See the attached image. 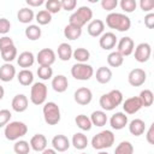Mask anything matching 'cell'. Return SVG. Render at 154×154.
I'll list each match as a JSON object with an SVG mask.
<instances>
[{"label":"cell","mask_w":154,"mask_h":154,"mask_svg":"<svg viewBox=\"0 0 154 154\" xmlns=\"http://www.w3.org/2000/svg\"><path fill=\"white\" fill-rule=\"evenodd\" d=\"M146 79H147V73L144 70L140 67L132 69L128 75V82L132 87H141L146 82Z\"/></svg>","instance_id":"11"},{"label":"cell","mask_w":154,"mask_h":154,"mask_svg":"<svg viewBox=\"0 0 154 154\" xmlns=\"http://www.w3.org/2000/svg\"><path fill=\"white\" fill-rule=\"evenodd\" d=\"M17 63L20 67L23 69H29L34 65L35 63V55L31 52H22L19 55H17Z\"/></svg>","instance_id":"23"},{"label":"cell","mask_w":154,"mask_h":154,"mask_svg":"<svg viewBox=\"0 0 154 154\" xmlns=\"http://www.w3.org/2000/svg\"><path fill=\"white\" fill-rule=\"evenodd\" d=\"M75 123H76V125H77L81 130H83V131H89V130L91 129V126H93V124H91V122H90V118L87 117L85 114H78V116L75 118Z\"/></svg>","instance_id":"35"},{"label":"cell","mask_w":154,"mask_h":154,"mask_svg":"<svg viewBox=\"0 0 154 154\" xmlns=\"http://www.w3.org/2000/svg\"><path fill=\"white\" fill-rule=\"evenodd\" d=\"M17 19L23 24H29L35 19V13L30 7H23L18 11Z\"/></svg>","instance_id":"27"},{"label":"cell","mask_w":154,"mask_h":154,"mask_svg":"<svg viewBox=\"0 0 154 154\" xmlns=\"http://www.w3.org/2000/svg\"><path fill=\"white\" fill-rule=\"evenodd\" d=\"M26 38H29L30 41H36L41 37L42 35V30L40 28V25H36V24H29L26 28H25V31H24Z\"/></svg>","instance_id":"31"},{"label":"cell","mask_w":154,"mask_h":154,"mask_svg":"<svg viewBox=\"0 0 154 154\" xmlns=\"http://www.w3.org/2000/svg\"><path fill=\"white\" fill-rule=\"evenodd\" d=\"M47 93H48V90H47V85L45 83L35 82V83H32L31 89H30V101L36 106L43 105L47 99Z\"/></svg>","instance_id":"8"},{"label":"cell","mask_w":154,"mask_h":154,"mask_svg":"<svg viewBox=\"0 0 154 154\" xmlns=\"http://www.w3.org/2000/svg\"><path fill=\"white\" fill-rule=\"evenodd\" d=\"M73 99H75V101H76L78 105H81V106H87V105H89V103L91 102V100H93V93H91V90H90L89 88H87V87H81V88H78V89L75 91Z\"/></svg>","instance_id":"13"},{"label":"cell","mask_w":154,"mask_h":154,"mask_svg":"<svg viewBox=\"0 0 154 154\" xmlns=\"http://www.w3.org/2000/svg\"><path fill=\"white\" fill-rule=\"evenodd\" d=\"M69 81L64 75H57L52 78V88L57 93H64L67 90Z\"/></svg>","instance_id":"22"},{"label":"cell","mask_w":154,"mask_h":154,"mask_svg":"<svg viewBox=\"0 0 154 154\" xmlns=\"http://www.w3.org/2000/svg\"><path fill=\"white\" fill-rule=\"evenodd\" d=\"M123 63H124V57L117 51L111 52L107 55V64L111 67H119V66L123 65Z\"/></svg>","instance_id":"34"},{"label":"cell","mask_w":154,"mask_h":154,"mask_svg":"<svg viewBox=\"0 0 154 154\" xmlns=\"http://www.w3.org/2000/svg\"><path fill=\"white\" fill-rule=\"evenodd\" d=\"M71 144H72L76 149L83 150V149H85L87 146H88V138H87V136H85L83 132H76V134L72 136Z\"/></svg>","instance_id":"30"},{"label":"cell","mask_w":154,"mask_h":154,"mask_svg":"<svg viewBox=\"0 0 154 154\" xmlns=\"http://www.w3.org/2000/svg\"><path fill=\"white\" fill-rule=\"evenodd\" d=\"M30 149L31 148H30L29 142L24 140H17L13 144V150L16 154H29Z\"/></svg>","instance_id":"38"},{"label":"cell","mask_w":154,"mask_h":154,"mask_svg":"<svg viewBox=\"0 0 154 154\" xmlns=\"http://www.w3.org/2000/svg\"><path fill=\"white\" fill-rule=\"evenodd\" d=\"M140 7L143 12H150L154 8V1L153 0H141L140 1Z\"/></svg>","instance_id":"47"},{"label":"cell","mask_w":154,"mask_h":154,"mask_svg":"<svg viewBox=\"0 0 154 154\" xmlns=\"http://www.w3.org/2000/svg\"><path fill=\"white\" fill-rule=\"evenodd\" d=\"M87 31L91 37H100L105 31V23L101 19H91L88 23Z\"/></svg>","instance_id":"17"},{"label":"cell","mask_w":154,"mask_h":154,"mask_svg":"<svg viewBox=\"0 0 154 154\" xmlns=\"http://www.w3.org/2000/svg\"><path fill=\"white\" fill-rule=\"evenodd\" d=\"M0 53H1V58L4 59L5 63H11V61H13V60L17 58V54H18V53H17V48H16L14 45L4 48Z\"/></svg>","instance_id":"36"},{"label":"cell","mask_w":154,"mask_h":154,"mask_svg":"<svg viewBox=\"0 0 154 154\" xmlns=\"http://www.w3.org/2000/svg\"><path fill=\"white\" fill-rule=\"evenodd\" d=\"M16 76V67L11 63H5L0 66V81L11 82Z\"/></svg>","instance_id":"21"},{"label":"cell","mask_w":154,"mask_h":154,"mask_svg":"<svg viewBox=\"0 0 154 154\" xmlns=\"http://www.w3.org/2000/svg\"><path fill=\"white\" fill-rule=\"evenodd\" d=\"M57 53H58V58L63 61H69L71 58H72V53H73V49L72 47L67 43V42H63L58 46V49H57Z\"/></svg>","instance_id":"24"},{"label":"cell","mask_w":154,"mask_h":154,"mask_svg":"<svg viewBox=\"0 0 154 154\" xmlns=\"http://www.w3.org/2000/svg\"><path fill=\"white\" fill-rule=\"evenodd\" d=\"M96 81L101 84H107L111 79H112V71L109 67H106V66H100L97 70H96Z\"/></svg>","instance_id":"28"},{"label":"cell","mask_w":154,"mask_h":154,"mask_svg":"<svg viewBox=\"0 0 154 154\" xmlns=\"http://www.w3.org/2000/svg\"><path fill=\"white\" fill-rule=\"evenodd\" d=\"M129 123L128 116L123 112H116L111 118H109V125L114 130H122L124 129Z\"/></svg>","instance_id":"16"},{"label":"cell","mask_w":154,"mask_h":154,"mask_svg":"<svg viewBox=\"0 0 154 154\" xmlns=\"http://www.w3.org/2000/svg\"><path fill=\"white\" fill-rule=\"evenodd\" d=\"M118 6L117 0H102L101 1V7L106 11H113Z\"/></svg>","instance_id":"45"},{"label":"cell","mask_w":154,"mask_h":154,"mask_svg":"<svg viewBox=\"0 0 154 154\" xmlns=\"http://www.w3.org/2000/svg\"><path fill=\"white\" fill-rule=\"evenodd\" d=\"M60 2H61V10H65V11H72L77 6L76 0H63Z\"/></svg>","instance_id":"48"},{"label":"cell","mask_w":154,"mask_h":154,"mask_svg":"<svg viewBox=\"0 0 154 154\" xmlns=\"http://www.w3.org/2000/svg\"><path fill=\"white\" fill-rule=\"evenodd\" d=\"M25 2H26V5H29V7H38L45 4L43 0H26Z\"/></svg>","instance_id":"52"},{"label":"cell","mask_w":154,"mask_h":154,"mask_svg":"<svg viewBox=\"0 0 154 154\" xmlns=\"http://www.w3.org/2000/svg\"><path fill=\"white\" fill-rule=\"evenodd\" d=\"M144 130H146V124L140 118H136V119H134V120H131L129 123V131L134 136H141V135H143Z\"/></svg>","instance_id":"25"},{"label":"cell","mask_w":154,"mask_h":154,"mask_svg":"<svg viewBox=\"0 0 154 154\" xmlns=\"http://www.w3.org/2000/svg\"><path fill=\"white\" fill-rule=\"evenodd\" d=\"M52 146H53V149L58 153V152H66L71 143H70V140L65 136V135H55L53 138H52Z\"/></svg>","instance_id":"19"},{"label":"cell","mask_w":154,"mask_h":154,"mask_svg":"<svg viewBox=\"0 0 154 154\" xmlns=\"http://www.w3.org/2000/svg\"><path fill=\"white\" fill-rule=\"evenodd\" d=\"M11 29V23L7 18H0V34L6 35Z\"/></svg>","instance_id":"46"},{"label":"cell","mask_w":154,"mask_h":154,"mask_svg":"<svg viewBox=\"0 0 154 154\" xmlns=\"http://www.w3.org/2000/svg\"><path fill=\"white\" fill-rule=\"evenodd\" d=\"M97 154H109V153H107V152H105V150H100Z\"/></svg>","instance_id":"55"},{"label":"cell","mask_w":154,"mask_h":154,"mask_svg":"<svg viewBox=\"0 0 154 154\" xmlns=\"http://www.w3.org/2000/svg\"><path fill=\"white\" fill-rule=\"evenodd\" d=\"M11 117H12V114H11L10 109H6V108L0 109V128L6 126L10 123Z\"/></svg>","instance_id":"44"},{"label":"cell","mask_w":154,"mask_h":154,"mask_svg":"<svg viewBox=\"0 0 154 154\" xmlns=\"http://www.w3.org/2000/svg\"><path fill=\"white\" fill-rule=\"evenodd\" d=\"M42 154H57V152L53 148H46L43 152H41Z\"/></svg>","instance_id":"53"},{"label":"cell","mask_w":154,"mask_h":154,"mask_svg":"<svg viewBox=\"0 0 154 154\" xmlns=\"http://www.w3.org/2000/svg\"><path fill=\"white\" fill-rule=\"evenodd\" d=\"M117 48H118L117 52H119L123 57H129L134 53V49H135L134 40L129 36H124L117 42Z\"/></svg>","instance_id":"12"},{"label":"cell","mask_w":154,"mask_h":154,"mask_svg":"<svg viewBox=\"0 0 154 154\" xmlns=\"http://www.w3.org/2000/svg\"><path fill=\"white\" fill-rule=\"evenodd\" d=\"M142 108V102L138 96H131L128 97L125 101H123V109L125 114H135Z\"/></svg>","instance_id":"14"},{"label":"cell","mask_w":154,"mask_h":154,"mask_svg":"<svg viewBox=\"0 0 154 154\" xmlns=\"http://www.w3.org/2000/svg\"><path fill=\"white\" fill-rule=\"evenodd\" d=\"M116 141L114 134L111 130H102L91 138V146L96 150H103L113 146Z\"/></svg>","instance_id":"5"},{"label":"cell","mask_w":154,"mask_h":154,"mask_svg":"<svg viewBox=\"0 0 154 154\" xmlns=\"http://www.w3.org/2000/svg\"><path fill=\"white\" fill-rule=\"evenodd\" d=\"M93 18V10L88 6L78 7L69 18V24L76 25L78 28H83L87 23H89Z\"/></svg>","instance_id":"4"},{"label":"cell","mask_w":154,"mask_h":154,"mask_svg":"<svg viewBox=\"0 0 154 154\" xmlns=\"http://www.w3.org/2000/svg\"><path fill=\"white\" fill-rule=\"evenodd\" d=\"M81 154H87V153H81Z\"/></svg>","instance_id":"56"},{"label":"cell","mask_w":154,"mask_h":154,"mask_svg":"<svg viewBox=\"0 0 154 154\" xmlns=\"http://www.w3.org/2000/svg\"><path fill=\"white\" fill-rule=\"evenodd\" d=\"M120 8L126 12V13H131L136 10V6H137V2L135 0H122L120 1Z\"/></svg>","instance_id":"43"},{"label":"cell","mask_w":154,"mask_h":154,"mask_svg":"<svg viewBox=\"0 0 154 154\" xmlns=\"http://www.w3.org/2000/svg\"><path fill=\"white\" fill-rule=\"evenodd\" d=\"M146 138H147V142L149 144H154V124H152L147 131V135H146Z\"/></svg>","instance_id":"51"},{"label":"cell","mask_w":154,"mask_h":154,"mask_svg":"<svg viewBox=\"0 0 154 154\" xmlns=\"http://www.w3.org/2000/svg\"><path fill=\"white\" fill-rule=\"evenodd\" d=\"M28 105H29V100L24 94H17L11 102L12 109L17 113H22L25 112L28 109Z\"/></svg>","instance_id":"18"},{"label":"cell","mask_w":154,"mask_h":154,"mask_svg":"<svg viewBox=\"0 0 154 154\" xmlns=\"http://www.w3.org/2000/svg\"><path fill=\"white\" fill-rule=\"evenodd\" d=\"M12 45H14V43H13V40H12L10 36H2V37H0V52H1L4 48L10 47V46H12Z\"/></svg>","instance_id":"49"},{"label":"cell","mask_w":154,"mask_h":154,"mask_svg":"<svg viewBox=\"0 0 154 154\" xmlns=\"http://www.w3.org/2000/svg\"><path fill=\"white\" fill-rule=\"evenodd\" d=\"M46 6V11H48L51 14L53 13H58L61 10V2L60 0H48L45 2Z\"/></svg>","instance_id":"41"},{"label":"cell","mask_w":154,"mask_h":154,"mask_svg":"<svg viewBox=\"0 0 154 154\" xmlns=\"http://www.w3.org/2000/svg\"><path fill=\"white\" fill-rule=\"evenodd\" d=\"M26 132H28V125L19 120L10 122L4 130V135L8 141H17L20 137L25 136Z\"/></svg>","instance_id":"3"},{"label":"cell","mask_w":154,"mask_h":154,"mask_svg":"<svg viewBox=\"0 0 154 154\" xmlns=\"http://www.w3.org/2000/svg\"><path fill=\"white\" fill-rule=\"evenodd\" d=\"M140 100L142 102V107H149L153 105V101H154V95H153V91L149 90V89H144L140 93Z\"/></svg>","instance_id":"37"},{"label":"cell","mask_w":154,"mask_h":154,"mask_svg":"<svg viewBox=\"0 0 154 154\" xmlns=\"http://www.w3.org/2000/svg\"><path fill=\"white\" fill-rule=\"evenodd\" d=\"M134 55L136 61L138 63H146L149 60L150 55H152V47L149 43L147 42H142L140 45L136 46V48L134 49Z\"/></svg>","instance_id":"10"},{"label":"cell","mask_w":154,"mask_h":154,"mask_svg":"<svg viewBox=\"0 0 154 154\" xmlns=\"http://www.w3.org/2000/svg\"><path fill=\"white\" fill-rule=\"evenodd\" d=\"M82 35V29L76 26V25H72V24H67L65 28H64V36L67 38V40H77Z\"/></svg>","instance_id":"32"},{"label":"cell","mask_w":154,"mask_h":154,"mask_svg":"<svg viewBox=\"0 0 154 154\" xmlns=\"http://www.w3.org/2000/svg\"><path fill=\"white\" fill-rule=\"evenodd\" d=\"M35 59H36V61L38 63L40 66H52L55 63L57 55H55V52L53 49L43 48V49L38 51Z\"/></svg>","instance_id":"9"},{"label":"cell","mask_w":154,"mask_h":154,"mask_svg":"<svg viewBox=\"0 0 154 154\" xmlns=\"http://www.w3.org/2000/svg\"><path fill=\"white\" fill-rule=\"evenodd\" d=\"M108 118L106 116V112L105 111H94L90 116V122L94 126H97V128H101L103 125H106Z\"/></svg>","instance_id":"29"},{"label":"cell","mask_w":154,"mask_h":154,"mask_svg":"<svg viewBox=\"0 0 154 154\" xmlns=\"http://www.w3.org/2000/svg\"><path fill=\"white\" fill-rule=\"evenodd\" d=\"M123 93L118 89H113L100 96L99 103L102 111H113L116 107L123 103Z\"/></svg>","instance_id":"2"},{"label":"cell","mask_w":154,"mask_h":154,"mask_svg":"<svg viewBox=\"0 0 154 154\" xmlns=\"http://www.w3.org/2000/svg\"><path fill=\"white\" fill-rule=\"evenodd\" d=\"M72 58H73L77 63H87V61L90 59V52H89L87 48L79 47V48H76V49L73 51Z\"/></svg>","instance_id":"33"},{"label":"cell","mask_w":154,"mask_h":154,"mask_svg":"<svg viewBox=\"0 0 154 154\" xmlns=\"http://www.w3.org/2000/svg\"><path fill=\"white\" fill-rule=\"evenodd\" d=\"M35 20L38 25H47L52 22V14L46 10H41L35 14Z\"/></svg>","instance_id":"39"},{"label":"cell","mask_w":154,"mask_h":154,"mask_svg":"<svg viewBox=\"0 0 154 154\" xmlns=\"http://www.w3.org/2000/svg\"><path fill=\"white\" fill-rule=\"evenodd\" d=\"M106 25L109 29H116L117 31L124 32L128 31L131 26V20L130 18L124 14V13H118V12H111L106 17Z\"/></svg>","instance_id":"1"},{"label":"cell","mask_w":154,"mask_h":154,"mask_svg":"<svg viewBox=\"0 0 154 154\" xmlns=\"http://www.w3.org/2000/svg\"><path fill=\"white\" fill-rule=\"evenodd\" d=\"M94 69L87 63H76L71 67V76L77 81H88L93 77Z\"/></svg>","instance_id":"7"},{"label":"cell","mask_w":154,"mask_h":154,"mask_svg":"<svg viewBox=\"0 0 154 154\" xmlns=\"http://www.w3.org/2000/svg\"><path fill=\"white\" fill-rule=\"evenodd\" d=\"M117 42H118L117 36H116V34H113L112 31L103 32V34L100 36V38H99V45H100V47H101L102 49H105V51H111V49H113V48L117 46Z\"/></svg>","instance_id":"15"},{"label":"cell","mask_w":154,"mask_h":154,"mask_svg":"<svg viewBox=\"0 0 154 154\" xmlns=\"http://www.w3.org/2000/svg\"><path fill=\"white\" fill-rule=\"evenodd\" d=\"M30 148L35 152H43L47 148V138L42 134H36L30 138Z\"/></svg>","instance_id":"20"},{"label":"cell","mask_w":154,"mask_h":154,"mask_svg":"<svg viewBox=\"0 0 154 154\" xmlns=\"http://www.w3.org/2000/svg\"><path fill=\"white\" fill-rule=\"evenodd\" d=\"M17 79H18L19 84H22L24 87H29L34 83V73L29 69H23L18 72Z\"/></svg>","instance_id":"26"},{"label":"cell","mask_w":154,"mask_h":154,"mask_svg":"<svg viewBox=\"0 0 154 154\" xmlns=\"http://www.w3.org/2000/svg\"><path fill=\"white\" fill-rule=\"evenodd\" d=\"M37 76L42 81H48L53 77V69L51 66H40L37 69Z\"/></svg>","instance_id":"42"},{"label":"cell","mask_w":154,"mask_h":154,"mask_svg":"<svg viewBox=\"0 0 154 154\" xmlns=\"http://www.w3.org/2000/svg\"><path fill=\"white\" fill-rule=\"evenodd\" d=\"M4 95H5V89H4L2 85H0V100H2Z\"/></svg>","instance_id":"54"},{"label":"cell","mask_w":154,"mask_h":154,"mask_svg":"<svg viewBox=\"0 0 154 154\" xmlns=\"http://www.w3.org/2000/svg\"><path fill=\"white\" fill-rule=\"evenodd\" d=\"M144 25L148 29H153L154 28V13L149 12L144 16Z\"/></svg>","instance_id":"50"},{"label":"cell","mask_w":154,"mask_h":154,"mask_svg":"<svg viewBox=\"0 0 154 154\" xmlns=\"http://www.w3.org/2000/svg\"><path fill=\"white\" fill-rule=\"evenodd\" d=\"M42 112H43V119L48 125H57L60 122V118H61L60 108L55 102L53 101L45 102Z\"/></svg>","instance_id":"6"},{"label":"cell","mask_w":154,"mask_h":154,"mask_svg":"<svg viewBox=\"0 0 154 154\" xmlns=\"http://www.w3.org/2000/svg\"><path fill=\"white\" fill-rule=\"evenodd\" d=\"M114 154H134V146L129 141H123L116 147Z\"/></svg>","instance_id":"40"}]
</instances>
